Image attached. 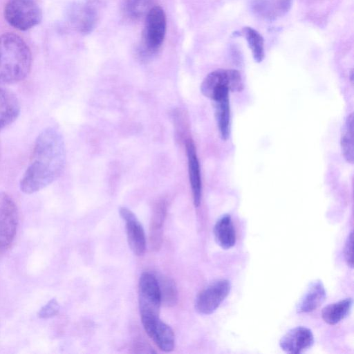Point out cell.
Listing matches in <instances>:
<instances>
[{
  "instance_id": "1",
  "label": "cell",
  "mask_w": 354,
  "mask_h": 354,
  "mask_svg": "<svg viewBox=\"0 0 354 354\" xmlns=\"http://www.w3.org/2000/svg\"><path fill=\"white\" fill-rule=\"evenodd\" d=\"M66 161L63 137L54 127L44 129L37 137L30 159L19 181L20 190L37 192L53 183L62 174Z\"/></svg>"
},
{
  "instance_id": "2",
  "label": "cell",
  "mask_w": 354,
  "mask_h": 354,
  "mask_svg": "<svg viewBox=\"0 0 354 354\" xmlns=\"http://www.w3.org/2000/svg\"><path fill=\"white\" fill-rule=\"evenodd\" d=\"M32 64V55L26 42L17 35L0 36V84H12L24 80Z\"/></svg>"
},
{
  "instance_id": "3",
  "label": "cell",
  "mask_w": 354,
  "mask_h": 354,
  "mask_svg": "<svg viewBox=\"0 0 354 354\" xmlns=\"http://www.w3.org/2000/svg\"><path fill=\"white\" fill-rule=\"evenodd\" d=\"M138 302L141 322L147 330L160 319L162 303L158 280L151 272H145L140 277Z\"/></svg>"
},
{
  "instance_id": "4",
  "label": "cell",
  "mask_w": 354,
  "mask_h": 354,
  "mask_svg": "<svg viewBox=\"0 0 354 354\" xmlns=\"http://www.w3.org/2000/svg\"><path fill=\"white\" fill-rule=\"evenodd\" d=\"M167 30V17L160 6L151 8L147 12L142 32L139 56L147 59L155 55L160 48Z\"/></svg>"
},
{
  "instance_id": "5",
  "label": "cell",
  "mask_w": 354,
  "mask_h": 354,
  "mask_svg": "<svg viewBox=\"0 0 354 354\" xmlns=\"http://www.w3.org/2000/svg\"><path fill=\"white\" fill-rule=\"evenodd\" d=\"M243 84L240 73L234 69H217L203 80L201 91L203 95L216 101L229 95V91L240 92Z\"/></svg>"
},
{
  "instance_id": "6",
  "label": "cell",
  "mask_w": 354,
  "mask_h": 354,
  "mask_svg": "<svg viewBox=\"0 0 354 354\" xmlns=\"http://www.w3.org/2000/svg\"><path fill=\"white\" fill-rule=\"evenodd\" d=\"M4 17L13 28L27 30L39 24L42 12L34 0H9L5 6Z\"/></svg>"
},
{
  "instance_id": "7",
  "label": "cell",
  "mask_w": 354,
  "mask_h": 354,
  "mask_svg": "<svg viewBox=\"0 0 354 354\" xmlns=\"http://www.w3.org/2000/svg\"><path fill=\"white\" fill-rule=\"evenodd\" d=\"M17 207L6 193L0 192V250H7L12 243L18 225Z\"/></svg>"
},
{
  "instance_id": "8",
  "label": "cell",
  "mask_w": 354,
  "mask_h": 354,
  "mask_svg": "<svg viewBox=\"0 0 354 354\" xmlns=\"http://www.w3.org/2000/svg\"><path fill=\"white\" fill-rule=\"evenodd\" d=\"M230 287V283L227 279H218L210 283L196 297V311L203 315L212 313L229 295Z\"/></svg>"
},
{
  "instance_id": "9",
  "label": "cell",
  "mask_w": 354,
  "mask_h": 354,
  "mask_svg": "<svg viewBox=\"0 0 354 354\" xmlns=\"http://www.w3.org/2000/svg\"><path fill=\"white\" fill-rule=\"evenodd\" d=\"M120 214L125 222L129 248L136 255H143L146 250V237L142 225L136 215L127 207H121Z\"/></svg>"
},
{
  "instance_id": "10",
  "label": "cell",
  "mask_w": 354,
  "mask_h": 354,
  "mask_svg": "<svg viewBox=\"0 0 354 354\" xmlns=\"http://www.w3.org/2000/svg\"><path fill=\"white\" fill-rule=\"evenodd\" d=\"M314 342L312 331L304 326H297L288 331L281 339V349L290 354L304 353L310 348Z\"/></svg>"
},
{
  "instance_id": "11",
  "label": "cell",
  "mask_w": 354,
  "mask_h": 354,
  "mask_svg": "<svg viewBox=\"0 0 354 354\" xmlns=\"http://www.w3.org/2000/svg\"><path fill=\"white\" fill-rule=\"evenodd\" d=\"M293 0H250L252 12L259 19L274 21L286 15Z\"/></svg>"
},
{
  "instance_id": "12",
  "label": "cell",
  "mask_w": 354,
  "mask_h": 354,
  "mask_svg": "<svg viewBox=\"0 0 354 354\" xmlns=\"http://www.w3.org/2000/svg\"><path fill=\"white\" fill-rule=\"evenodd\" d=\"M68 17L73 26L80 32L89 33L96 24L95 10L86 3H75L68 10Z\"/></svg>"
},
{
  "instance_id": "13",
  "label": "cell",
  "mask_w": 354,
  "mask_h": 354,
  "mask_svg": "<svg viewBox=\"0 0 354 354\" xmlns=\"http://www.w3.org/2000/svg\"><path fill=\"white\" fill-rule=\"evenodd\" d=\"M185 146L193 201L194 205L198 207L201 201V177L199 162L193 141L190 139L187 140Z\"/></svg>"
},
{
  "instance_id": "14",
  "label": "cell",
  "mask_w": 354,
  "mask_h": 354,
  "mask_svg": "<svg viewBox=\"0 0 354 354\" xmlns=\"http://www.w3.org/2000/svg\"><path fill=\"white\" fill-rule=\"evenodd\" d=\"M20 111L17 96L9 89L0 86V131L17 120Z\"/></svg>"
},
{
  "instance_id": "15",
  "label": "cell",
  "mask_w": 354,
  "mask_h": 354,
  "mask_svg": "<svg viewBox=\"0 0 354 354\" xmlns=\"http://www.w3.org/2000/svg\"><path fill=\"white\" fill-rule=\"evenodd\" d=\"M326 296V290L322 281H315L310 283L299 300L297 306V311L302 313L316 310L324 301Z\"/></svg>"
},
{
  "instance_id": "16",
  "label": "cell",
  "mask_w": 354,
  "mask_h": 354,
  "mask_svg": "<svg viewBox=\"0 0 354 354\" xmlns=\"http://www.w3.org/2000/svg\"><path fill=\"white\" fill-rule=\"evenodd\" d=\"M160 350L171 352L174 350L175 338L171 328L159 319L147 332Z\"/></svg>"
},
{
  "instance_id": "17",
  "label": "cell",
  "mask_w": 354,
  "mask_h": 354,
  "mask_svg": "<svg viewBox=\"0 0 354 354\" xmlns=\"http://www.w3.org/2000/svg\"><path fill=\"white\" fill-rule=\"evenodd\" d=\"M214 234L217 243L224 249H229L236 243V232L231 217L221 216L214 227Z\"/></svg>"
},
{
  "instance_id": "18",
  "label": "cell",
  "mask_w": 354,
  "mask_h": 354,
  "mask_svg": "<svg viewBox=\"0 0 354 354\" xmlns=\"http://www.w3.org/2000/svg\"><path fill=\"white\" fill-rule=\"evenodd\" d=\"M352 305L353 299L351 298H346L330 304L323 308L322 319L328 324H336L348 316Z\"/></svg>"
},
{
  "instance_id": "19",
  "label": "cell",
  "mask_w": 354,
  "mask_h": 354,
  "mask_svg": "<svg viewBox=\"0 0 354 354\" xmlns=\"http://www.w3.org/2000/svg\"><path fill=\"white\" fill-rule=\"evenodd\" d=\"M215 102V115L221 138L223 140L228 139L230 133V111L229 95Z\"/></svg>"
},
{
  "instance_id": "20",
  "label": "cell",
  "mask_w": 354,
  "mask_h": 354,
  "mask_svg": "<svg viewBox=\"0 0 354 354\" xmlns=\"http://www.w3.org/2000/svg\"><path fill=\"white\" fill-rule=\"evenodd\" d=\"M242 34L245 37L255 62H261L264 58V42L261 34L251 27H245Z\"/></svg>"
},
{
  "instance_id": "21",
  "label": "cell",
  "mask_w": 354,
  "mask_h": 354,
  "mask_svg": "<svg viewBox=\"0 0 354 354\" xmlns=\"http://www.w3.org/2000/svg\"><path fill=\"white\" fill-rule=\"evenodd\" d=\"M353 113L346 119L341 136V148L342 154L348 162H353Z\"/></svg>"
},
{
  "instance_id": "22",
  "label": "cell",
  "mask_w": 354,
  "mask_h": 354,
  "mask_svg": "<svg viewBox=\"0 0 354 354\" xmlns=\"http://www.w3.org/2000/svg\"><path fill=\"white\" fill-rule=\"evenodd\" d=\"M166 212L165 204L160 202L157 204L152 220L151 221V239L153 244L158 245L160 243V239L162 235V224L164 222Z\"/></svg>"
},
{
  "instance_id": "23",
  "label": "cell",
  "mask_w": 354,
  "mask_h": 354,
  "mask_svg": "<svg viewBox=\"0 0 354 354\" xmlns=\"http://www.w3.org/2000/svg\"><path fill=\"white\" fill-rule=\"evenodd\" d=\"M161 301L167 306H173L177 301L178 292L174 281L169 279L158 281Z\"/></svg>"
},
{
  "instance_id": "24",
  "label": "cell",
  "mask_w": 354,
  "mask_h": 354,
  "mask_svg": "<svg viewBox=\"0 0 354 354\" xmlns=\"http://www.w3.org/2000/svg\"><path fill=\"white\" fill-rule=\"evenodd\" d=\"M59 310V303L55 299H52L40 309L39 317L43 319L52 317L57 314Z\"/></svg>"
},
{
  "instance_id": "25",
  "label": "cell",
  "mask_w": 354,
  "mask_h": 354,
  "mask_svg": "<svg viewBox=\"0 0 354 354\" xmlns=\"http://www.w3.org/2000/svg\"><path fill=\"white\" fill-rule=\"evenodd\" d=\"M353 232L348 236L344 248V257L348 266L353 267Z\"/></svg>"
},
{
  "instance_id": "26",
  "label": "cell",
  "mask_w": 354,
  "mask_h": 354,
  "mask_svg": "<svg viewBox=\"0 0 354 354\" xmlns=\"http://www.w3.org/2000/svg\"><path fill=\"white\" fill-rule=\"evenodd\" d=\"M351 81L353 84V71H351Z\"/></svg>"
}]
</instances>
